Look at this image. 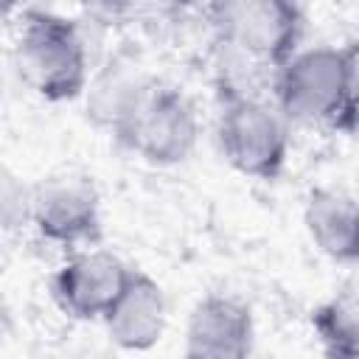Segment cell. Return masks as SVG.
I'll use <instances>...</instances> for the list:
<instances>
[{"instance_id":"6da1fadb","label":"cell","mask_w":359,"mask_h":359,"mask_svg":"<svg viewBox=\"0 0 359 359\" xmlns=\"http://www.w3.org/2000/svg\"><path fill=\"white\" fill-rule=\"evenodd\" d=\"M219 45V90H236L244 70L255 81L272 76L297 53L303 11L283 0H227L208 8Z\"/></svg>"},{"instance_id":"7a4b0ae2","label":"cell","mask_w":359,"mask_h":359,"mask_svg":"<svg viewBox=\"0 0 359 359\" xmlns=\"http://www.w3.org/2000/svg\"><path fill=\"white\" fill-rule=\"evenodd\" d=\"M356 42L297 50L272 81L275 109L283 121L325 126L353 135L356 129Z\"/></svg>"},{"instance_id":"3957f363","label":"cell","mask_w":359,"mask_h":359,"mask_svg":"<svg viewBox=\"0 0 359 359\" xmlns=\"http://www.w3.org/2000/svg\"><path fill=\"white\" fill-rule=\"evenodd\" d=\"M14 67L20 79L48 101H70L87 87L84 39L70 20L53 11H22Z\"/></svg>"},{"instance_id":"277c9868","label":"cell","mask_w":359,"mask_h":359,"mask_svg":"<svg viewBox=\"0 0 359 359\" xmlns=\"http://www.w3.org/2000/svg\"><path fill=\"white\" fill-rule=\"evenodd\" d=\"M219 146L224 160L258 180H275L289 154V126L283 115L255 95H219Z\"/></svg>"},{"instance_id":"5b68a950","label":"cell","mask_w":359,"mask_h":359,"mask_svg":"<svg viewBox=\"0 0 359 359\" xmlns=\"http://www.w3.org/2000/svg\"><path fill=\"white\" fill-rule=\"evenodd\" d=\"M196 135V109L188 95L157 81L115 137L154 165H174L194 151Z\"/></svg>"},{"instance_id":"8992f818","label":"cell","mask_w":359,"mask_h":359,"mask_svg":"<svg viewBox=\"0 0 359 359\" xmlns=\"http://www.w3.org/2000/svg\"><path fill=\"white\" fill-rule=\"evenodd\" d=\"M31 224L56 244H93L101 236L98 191L81 174H50L31 185Z\"/></svg>"},{"instance_id":"52a82bcc","label":"cell","mask_w":359,"mask_h":359,"mask_svg":"<svg viewBox=\"0 0 359 359\" xmlns=\"http://www.w3.org/2000/svg\"><path fill=\"white\" fill-rule=\"evenodd\" d=\"M132 269L107 250L79 252L53 275V297L70 317L95 320L115 306L126 289Z\"/></svg>"},{"instance_id":"ba28073f","label":"cell","mask_w":359,"mask_h":359,"mask_svg":"<svg viewBox=\"0 0 359 359\" xmlns=\"http://www.w3.org/2000/svg\"><path fill=\"white\" fill-rule=\"evenodd\" d=\"M252 314L250 306L230 294H208L196 303L182 359H250Z\"/></svg>"},{"instance_id":"9c48e42d","label":"cell","mask_w":359,"mask_h":359,"mask_svg":"<svg viewBox=\"0 0 359 359\" xmlns=\"http://www.w3.org/2000/svg\"><path fill=\"white\" fill-rule=\"evenodd\" d=\"M154 84L157 79H151L135 59L129 56L109 59L84 87L90 121L118 135Z\"/></svg>"},{"instance_id":"30bf717a","label":"cell","mask_w":359,"mask_h":359,"mask_svg":"<svg viewBox=\"0 0 359 359\" xmlns=\"http://www.w3.org/2000/svg\"><path fill=\"white\" fill-rule=\"evenodd\" d=\"M109 337L126 351H149L165 331V297L157 280L143 272H132L126 289L115 306L104 314Z\"/></svg>"},{"instance_id":"8fae6325","label":"cell","mask_w":359,"mask_h":359,"mask_svg":"<svg viewBox=\"0 0 359 359\" xmlns=\"http://www.w3.org/2000/svg\"><path fill=\"white\" fill-rule=\"evenodd\" d=\"M303 222L317 244L334 261L356 258V202L342 188H314L303 208Z\"/></svg>"},{"instance_id":"7c38bea8","label":"cell","mask_w":359,"mask_h":359,"mask_svg":"<svg viewBox=\"0 0 359 359\" xmlns=\"http://www.w3.org/2000/svg\"><path fill=\"white\" fill-rule=\"evenodd\" d=\"M314 334L328 359H356L359 356V300L353 283L342 286L331 300L311 311Z\"/></svg>"},{"instance_id":"4fadbf2b","label":"cell","mask_w":359,"mask_h":359,"mask_svg":"<svg viewBox=\"0 0 359 359\" xmlns=\"http://www.w3.org/2000/svg\"><path fill=\"white\" fill-rule=\"evenodd\" d=\"M25 224H31V185L0 165V230L8 233Z\"/></svg>"}]
</instances>
